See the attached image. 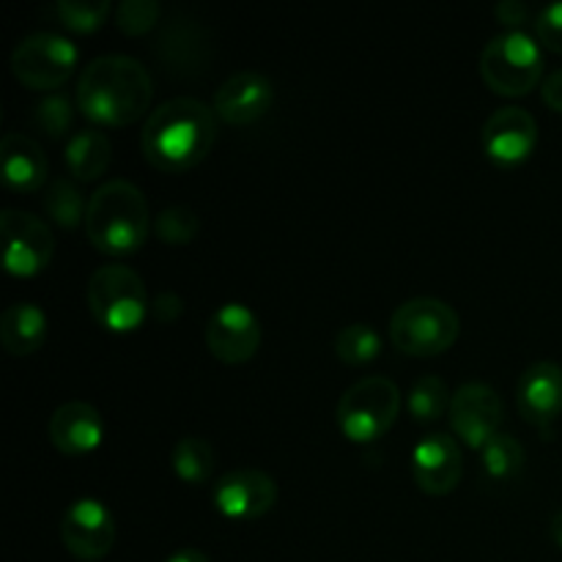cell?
<instances>
[{
  "mask_svg": "<svg viewBox=\"0 0 562 562\" xmlns=\"http://www.w3.org/2000/svg\"><path fill=\"white\" fill-rule=\"evenodd\" d=\"M263 338L261 322L245 302H225L206 324V346L220 362L239 366L258 351Z\"/></svg>",
  "mask_w": 562,
  "mask_h": 562,
  "instance_id": "obj_12",
  "label": "cell"
},
{
  "mask_svg": "<svg viewBox=\"0 0 562 562\" xmlns=\"http://www.w3.org/2000/svg\"><path fill=\"white\" fill-rule=\"evenodd\" d=\"M541 97H543V102L549 104V108L562 113V69H554L552 75L543 80Z\"/></svg>",
  "mask_w": 562,
  "mask_h": 562,
  "instance_id": "obj_34",
  "label": "cell"
},
{
  "mask_svg": "<svg viewBox=\"0 0 562 562\" xmlns=\"http://www.w3.org/2000/svg\"><path fill=\"white\" fill-rule=\"evenodd\" d=\"M42 206L49 214V220H55L60 228H77L80 223H86V198H82L80 187L71 179H64V176L49 181L47 190H44Z\"/></svg>",
  "mask_w": 562,
  "mask_h": 562,
  "instance_id": "obj_22",
  "label": "cell"
},
{
  "mask_svg": "<svg viewBox=\"0 0 562 562\" xmlns=\"http://www.w3.org/2000/svg\"><path fill=\"white\" fill-rule=\"evenodd\" d=\"M450 390L445 379L439 376H420L409 390V415L417 423H434L450 412Z\"/></svg>",
  "mask_w": 562,
  "mask_h": 562,
  "instance_id": "obj_26",
  "label": "cell"
},
{
  "mask_svg": "<svg viewBox=\"0 0 562 562\" xmlns=\"http://www.w3.org/2000/svg\"><path fill=\"white\" fill-rule=\"evenodd\" d=\"M497 20L503 25H521V22L530 20V5L521 3V0H499L497 9H494Z\"/></svg>",
  "mask_w": 562,
  "mask_h": 562,
  "instance_id": "obj_33",
  "label": "cell"
},
{
  "mask_svg": "<svg viewBox=\"0 0 562 562\" xmlns=\"http://www.w3.org/2000/svg\"><path fill=\"white\" fill-rule=\"evenodd\" d=\"M47 340V313L36 302H14L0 316V344L9 355L25 357Z\"/></svg>",
  "mask_w": 562,
  "mask_h": 562,
  "instance_id": "obj_20",
  "label": "cell"
},
{
  "mask_svg": "<svg viewBox=\"0 0 562 562\" xmlns=\"http://www.w3.org/2000/svg\"><path fill=\"white\" fill-rule=\"evenodd\" d=\"M481 75L494 93L525 97L541 82L543 49L525 31H505L494 36L481 53Z\"/></svg>",
  "mask_w": 562,
  "mask_h": 562,
  "instance_id": "obj_6",
  "label": "cell"
},
{
  "mask_svg": "<svg viewBox=\"0 0 562 562\" xmlns=\"http://www.w3.org/2000/svg\"><path fill=\"white\" fill-rule=\"evenodd\" d=\"M481 456L483 470H486V475L492 481H510L525 467V448H521V442L514 434L499 431L497 437H492L483 445Z\"/></svg>",
  "mask_w": 562,
  "mask_h": 562,
  "instance_id": "obj_24",
  "label": "cell"
},
{
  "mask_svg": "<svg viewBox=\"0 0 562 562\" xmlns=\"http://www.w3.org/2000/svg\"><path fill=\"white\" fill-rule=\"evenodd\" d=\"M110 14V0H58L55 3V16L60 25L77 33H91L102 27Z\"/></svg>",
  "mask_w": 562,
  "mask_h": 562,
  "instance_id": "obj_27",
  "label": "cell"
},
{
  "mask_svg": "<svg viewBox=\"0 0 562 562\" xmlns=\"http://www.w3.org/2000/svg\"><path fill=\"white\" fill-rule=\"evenodd\" d=\"M60 541L77 560H99L113 549L115 519L97 497H80L60 516Z\"/></svg>",
  "mask_w": 562,
  "mask_h": 562,
  "instance_id": "obj_10",
  "label": "cell"
},
{
  "mask_svg": "<svg viewBox=\"0 0 562 562\" xmlns=\"http://www.w3.org/2000/svg\"><path fill=\"white\" fill-rule=\"evenodd\" d=\"M0 234H3L5 269L20 278L42 272L55 252L53 228L25 209L0 212Z\"/></svg>",
  "mask_w": 562,
  "mask_h": 562,
  "instance_id": "obj_9",
  "label": "cell"
},
{
  "mask_svg": "<svg viewBox=\"0 0 562 562\" xmlns=\"http://www.w3.org/2000/svg\"><path fill=\"white\" fill-rule=\"evenodd\" d=\"M412 472L426 494H448L464 475L461 448L450 434H428L412 450Z\"/></svg>",
  "mask_w": 562,
  "mask_h": 562,
  "instance_id": "obj_17",
  "label": "cell"
},
{
  "mask_svg": "<svg viewBox=\"0 0 562 562\" xmlns=\"http://www.w3.org/2000/svg\"><path fill=\"white\" fill-rule=\"evenodd\" d=\"M274 102V88L263 71L241 69L234 71L223 86L214 91L212 110L217 119L228 124H252L261 119Z\"/></svg>",
  "mask_w": 562,
  "mask_h": 562,
  "instance_id": "obj_15",
  "label": "cell"
},
{
  "mask_svg": "<svg viewBox=\"0 0 562 562\" xmlns=\"http://www.w3.org/2000/svg\"><path fill=\"white\" fill-rule=\"evenodd\" d=\"M536 33L541 38L543 47L552 53H562V0L549 3L538 11L536 16Z\"/></svg>",
  "mask_w": 562,
  "mask_h": 562,
  "instance_id": "obj_31",
  "label": "cell"
},
{
  "mask_svg": "<svg viewBox=\"0 0 562 562\" xmlns=\"http://www.w3.org/2000/svg\"><path fill=\"white\" fill-rule=\"evenodd\" d=\"M80 49L71 38L53 31H36L20 38L11 49L14 77L31 91H53L60 88L75 71Z\"/></svg>",
  "mask_w": 562,
  "mask_h": 562,
  "instance_id": "obj_8",
  "label": "cell"
},
{
  "mask_svg": "<svg viewBox=\"0 0 562 562\" xmlns=\"http://www.w3.org/2000/svg\"><path fill=\"white\" fill-rule=\"evenodd\" d=\"M382 351V338L371 324H346L335 335V355L349 366H366Z\"/></svg>",
  "mask_w": 562,
  "mask_h": 562,
  "instance_id": "obj_25",
  "label": "cell"
},
{
  "mask_svg": "<svg viewBox=\"0 0 562 562\" xmlns=\"http://www.w3.org/2000/svg\"><path fill=\"white\" fill-rule=\"evenodd\" d=\"M549 536H552V541L562 549V508L549 519Z\"/></svg>",
  "mask_w": 562,
  "mask_h": 562,
  "instance_id": "obj_36",
  "label": "cell"
},
{
  "mask_svg": "<svg viewBox=\"0 0 562 562\" xmlns=\"http://www.w3.org/2000/svg\"><path fill=\"white\" fill-rule=\"evenodd\" d=\"M49 442L66 456L91 453L102 445L104 420L88 401H66L49 417Z\"/></svg>",
  "mask_w": 562,
  "mask_h": 562,
  "instance_id": "obj_18",
  "label": "cell"
},
{
  "mask_svg": "<svg viewBox=\"0 0 562 562\" xmlns=\"http://www.w3.org/2000/svg\"><path fill=\"white\" fill-rule=\"evenodd\" d=\"M86 236L97 250L110 256L135 252L151 231L146 195L126 179H110L88 198Z\"/></svg>",
  "mask_w": 562,
  "mask_h": 562,
  "instance_id": "obj_3",
  "label": "cell"
},
{
  "mask_svg": "<svg viewBox=\"0 0 562 562\" xmlns=\"http://www.w3.org/2000/svg\"><path fill=\"white\" fill-rule=\"evenodd\" d=\"M499 423L503 401L492 384L467 382L450 398V428L470 448L483 450V445L499 434Z\"/></svg>",
  "mask_w": 562,
  "mask_h": 562,
  "instance_id": "obj_11",
  "label": "cell"
},
{
  "mask_svg": "<svg viewBox=\"0 0 562 562\" xmlns=\"http://www.w3.org/2000/svg\"><path fill=\"white\" fill-rule=\"evenodd\" d=\"M159 20V3L157 0H121L115 9V25L130 36H140L148 33Z\"/></svg>",
  "mask_w": 562,
  "mask_h": 562,
  "instance_id": "obj_30",
  "label": "cell"
},
{
  "mask_svg": "<svg viewBox=\"0 0 562 562\" xmlns=\"http://www.w3.org/2000/svg\"><path fill=\"white\" fill-rule=\"evenodd\" d=\"M71 121H75V108H71V99L64 97V93H47L33 108V124L47 132L49 137H55V140L69 132Z\"/></svg>",
  "mask_w": 562,
  "mask_h": 562,
  "instance_id": "obj_29",
  "label": "cell"
},
{
  "mask_svg": "<svg viewBox=\"0 0 562 562\" xmlns=\"http://www.w3.org/2000/svg\"><path fill=\"white\" fill-rule=\"evenodd\" d=\"M401 409V390L387 376H366L351 384L338 401V426L351 442L379 439L395 423Z\"/></svg>",
  "mask_w": 562,
  "mask_h": 562,
  "instance_id": "obj_7",
  "label": "cell"
},
{
  "mask_svg": "<svg viewBox=\"0 0 562 562\" xmlns=\"http://www.w3.org/2000/svg\"><path fill=\"white\" fill-rule=\"evenodd\" d=\"M110 157H113V143H110L108 132L97 130V126L75 132L66 140L64 162L77 181L99 179L108 170Z\"/></svg>",
  "mask_w": 562,
  "mask_h": 562,
  "instance_id": "obj_21",
  "label": "cell"
},
{
  "mask_svg": "<svg viewBox=\"0 0 562 562\" xmlns=\"http://www.w3.org/2000/svg\"><path fill=\"white\" fill-rule=\"evenodd\" d=\"M88 307L110 333H132L148 313V291L140 274L126 263H104L88 280Z\"/></svg>",
  "mask_w": 562,
  "mask_h": 562,
  "instance_id": "obj_4",
  "label": "cell"
},
{
  "mask_svg": "<svg viewBox=\"0 0 562 562\" xmlns=\"http://www.w3.org/2000/svg\"><path fill=\"white\" fill-rule=\"evenodd\" d=\"M481 143L497 165L525 162L538 143L536 115L516 104L497 108L483 124Z\"/></svg>",
  "mask_w": 562,
  "mask_h": 562,
  "instance_id": "obj_14",
  "label": "cell"
},
{
  "mask_svg": "<svg viewBox=\"0 0 562 562\" xmlns=\"http://www.w3.org/2000/svg\"><path fill=\"white\" fill-rule=\"evenodd\" d=\"M165 562H212V560H209L206 554L201 552V549L184 547V549H176V552L170 554V558Z\"/></svg>",
  "mask_w": 562,
  "mask_h": 562,
  "instance_id": "obj_35",
  "label": "cell"
},
{
  "mask_svg": "<svg viewBox=\"0 0 562 562\" xmlns=\"http://www.w3.org/2000/svg\"><path fill=\"white\" fill-rule=\"evenodd\" d=\"M181 311H184V302H181V296L173 294V291H162V294L154 296L151 313L157 322H162V324L176 322V318L181 316Z\"/></svg>",
  "mask_w": 562,
  "mask_h": 562,
  "instance_id": "obj_32",
  "label": "cell"
},
{
  "mask_svg": "<svg viewBox=\"0 0 562 562\" xmlns=\"http://www.w3.org/2000/svg\"><path fill=\"white\" fill-rule=\"evenodd\" d=\"M0 162H3V179L11 190L31 192L44 184L47 154L33 137L22 135V132H9L0 140Z\"/></svg>",
  "mask_w": 562,
  "mask_h": 562,
  "instance_id": "obj_19",
  "label": "cell"
},
{
  "mask_svg": "<svg viewBox=\"0 0 562 562\" xmlns=\"http://www.w3.org/2000/svg\"><path fill=\"white\" fill-rule=\"evenodd\" d=\"M154 80L146 66L132 55L91 58L77 80V104L99 124L124 126L151 108Z\"/></svg>",
  "mask_w": 562,
  "mask_h": 562,
  "instance_id": "obj_2",
  "label": "cell"
},
{
  "mask_svg": "<svg viewBox=\"0 0 562 562\" xmlns=\"http://www.w3.org/2000/svg\"><path fill=\"white\" fill-rule=\"evenodd\" d=\"M459 313L445 300L415 296L395 307L390 318V338L404 355L431 357L442 355L459 338Z\"/></svg>",
  "mask_w": 562,
  "mask_h": 562,
  "instance_id": "obj_5",
  "label": "cell"
},
{
  "mask_svg": "<svg viewBox=\"0 0 562 562\" xmlns=\"http://www.w3.org/2000/svg\"><path fill=\"white\" fill-rule=\"evenodd\" d=\"M170 467L190 486L206 483L214 472V450L203 437H181L170 453Z\"/></svg>",
  "mask_w": 562,
  "mask_h": 562,
  "instance_id": "obj_23",
  "label": "cell"
},
{
  "mask_svg": "<svg viewBox=\"0 0 562 562\" xmlns=\"http://www.w3.org/2000/svg\"><path fill=\"white\" fill-rule=\"evenodd\" d=\"M217 140V113L195 97H176L148 113L140 146L159 170H190L206 159Z\"/></svg>",
  "mask_w": 562,
  "mask_h": 562,
  "instance_id": "obj_1",
  "label": "cell"
},
{
  "mask_svg": "<svg viewBox=\"0 0 562 562\" xmlns=\"http://www.w3.org/2000/svg\"><path fill=\"white\" fill-rule=\"evenodd\" d=\"M154 231L165 245H190L201 231V217L190 206H168L154 217Z\"/></svg>",
  "mask_w": 562,
  "mask_h": 562,
  "instance_id": "obj_28",
  "label": "cell"
},
{
  "mask_svg": "<svg viewBox=\"0 0 562 562\" xmlns=\"http://www.w3.org/2000/svg\"><path fill=\"white\" fill-rule=\"evenodd\" d=\"M516 404L530 426L547 434L562 415V366L552 360L532 362L519 379Z\"/></svg>",
  "mask_w": 562,
  "mask_h": 562,
  "instance_id": "obj_16",
  "label": "cell"
},
{
  "mask_svg": "<svg viewBox=\"0 0 562 562\" xmlns=\"http://www.w3.org/2000/svg\"><path fill=\"white\" fill-rule=\"evenodd\" d=\"M212 499L228 519H258L278 503V483L263 470H231L214 483Z\"/></svg>",
  "mask_w": 562,
  "mask_h": 562,
  "instance_id": "obj_13",
  "label": "cell"
}]
</instances>
